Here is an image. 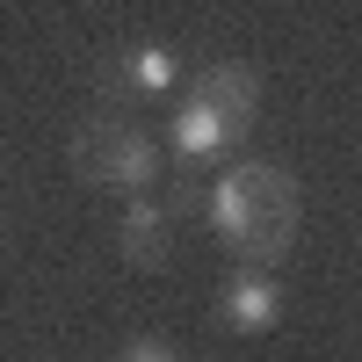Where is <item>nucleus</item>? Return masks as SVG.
<instances>
[{"label":"nucleus","mask_w":362,"mask_h":362,"mask_svg":"<svg viewBox=\"0 0 362 362\" xmlns=\"http://www.w3.org/2000/svg\"><path fill=\"white\" fill-rule=\"evenodd\" d=\"M297 210H305L297 203V181L276 160H225L210 196H203V218L218 232V247L232 261H254V268H276L290 254Z\"/></svg>","instance_id":"obj_1"},{"label":"nucleus","mask_w":362,"mask_h":362,"mask_svg":"<svg viewBox=\"0 0 362 362\" xmlns=\"http://www.w3.org/2000/svg\"><path fill=\"white\" fill-rule=\"evenodd\" d=\"M254 102H261V73L247 58H210V66L181 87V109L167 124V153L181 167H225L239 160V145L254 131Z\"/></svg>","instance_id":"obj_2"},{"label":"nucleus","mask_w":362,"mask_h":362,"mask_svg":"<svg viewBox=\"0 0 362 362\" xmlns=\"http://www.w3.org/2000/svg\"><path fill=\"white\" fill-rule=\"evenodd\" d=\"M181 80V51L167 37H131L124 51L102 66V102H153V95H174Z\"/></svg>","instance_id":"obj_4"},{"label":"nucleus","mask_w":362,"mask_h":362,"mask_svg":"<svg viewBox=\"0 0 362 362\" xmlns=\"http://www.w3.org/2000/svg\"><path fill=\"white\" fill-rule=\"evenodd\" d=\"M124 362H174L181 355V341H167V334H124V348H116Z\"/></svg>","instance_id":"obj_7"},{"label":"nucleus","mask_w":362,"mask_h":362,"mask_svg":"<svg viewBox=\"0 0 362 362\" xmlns=\"http://www.w3.org/2000/svg\"><path fill=\"white\" fill-rule=\"evenodd\" d=\"M276 319H283V283H276V268L232 261V276L218 283V326L239 334V341H254V334H268Z\"/></svg>","instance_id":"obj_5"},{"label":"nucleus","mask_w":362,"mask_h":362,"mask_svg":"<svg viewBox=\"0 0 362 362\" xmlns=\"http://www.w3.org/2000/svg\"><path fill=\"white\" fill-rule=\"evenodd\" d=\"M73 167H80L87 189L131 203V196H145L160 181V145H153V131H145L124 102H95L87 124L73 131Z\"/></svg>","instance_id":"obj_3"},{"label":"nucleus","mask_w":362,"mask_h":362,"mask_svg":"<svg viewBox=\"0 0 362 362\" xmlns=\"http://www.w3.org/2000/svg\"><path fill=\"white\" fill-rule=\"evenodd\" d=\"M174 232H181V203L160 196V189H145V196H131L116 210V254L131 268H160L174 254Z\"/></svg>","instance_id":"obj_6"}]
</instances>
